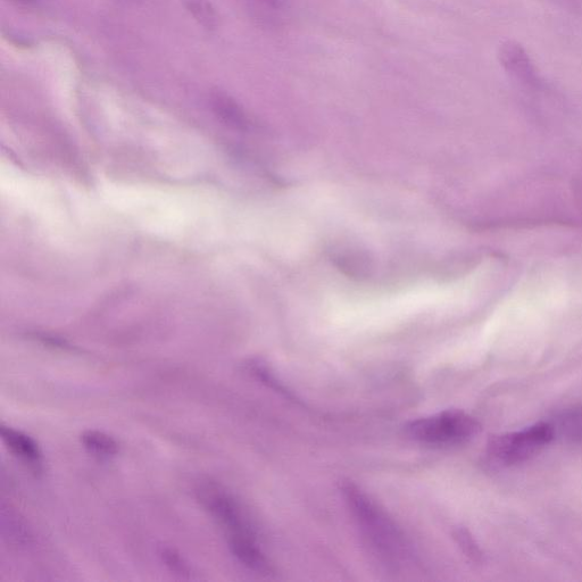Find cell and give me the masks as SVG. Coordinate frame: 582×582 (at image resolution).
<instances>
[{
  "mask_svg": "<svg viewBox=\"0 0 582 582\" xmlns=\"http://www.w3.org/2000/svg\"><path fill=\"white\" fill-rule=\"evenodd\" d=\"M342 490L349 509H352L374 547L388 559L401 557L406 552V546L401 531L393 521L353 482H344Z\"/></svg>",
  "mask_w": 582,
  "mask_h": 582,
  "instance_id": "obj_1",
  "label": "cell"
},
{
  "mask_svg": "<svg viewBox=\"0 0 582 582\" xmlns=\"http://www.w3.org/2000/svg\"><path fill=\"white\" fill-rule=\"evenodd\" d=\"M481 430L480 423L471 415L448 410L412 421L407 432L415 440L429 445H459L475 438Z\"/></svg>",
  "mask_w": 582,
  "mask_h": 582,
  "instance_id": "obj_2",
  "label": "cell"
},
{
  "mask_svg": "<svg viewBox=\"0 0 582 582\" xmlns=\"http://www.w3.org/2000/svg\"><path fill=\"white\" fill-rule=\"evenodd\" d=\"M554 435L552 424L539 422L520 432L490 438L488 454L496 462L506 465L525 462L550 444Z\"/></svg>",
  "mask_w": 582,
  "mask_h": 582,
  "instance_id": "obj_3",
  "label": "cell"
},
{
  "mask_svg": "<svg viewBox=\"0 0 582 582\" xmlns=\"http://www.w3.org/2000/svg\"><path fill=\"white\" fill-rule=\"evenodd\" d=\"M197 494L205 509L229 530L231 536L253 537L243 511L227 492L216 485L207 484L201 486Z\"/></svg>",
  "mask_w": 582,
  "mask_h": 582,
  "instance_id": "obj_4",
  "label": "cell"
},
{
  "mask_svg": "<svg viewBox=\"0 0 582 582\" xmlns=\"http://www.w3.org/2000/svg\"><path fill=\"white\" fill-rule=\"evenodd\" d=\"M498 60L512 78L527 87L540 85L539 73L526 49L517 41L507 40L498 48Z\"/></svg>",
  "mask_w": 582,
  "mask_h": 582,
  "instance_id": "obj_5",
  "label": "cell"
},
{
  "mask_svg": "<svg viewBox=\"0 0 582 582\" xmlns=\"http://www.w3.org/2000/svg\"><path fill=\"white\" fill-rule=\"evenodd\" d=\"M0 435L10 452L20 461L27 464L30 470L36 473L43 471V453L40 447L30 436L11 427H0Z\"/></svg>",
  "mask_w": 582,
  "mask_h": 582,
  "instance_id": "obj_6",
  "label": "cell"
},
{
  "mask_svg": "<svg viewBox=\"0 0 582 582\" xmlns=\"http://www.w3.org/2000/svg\"><path fill=\"white\" fill-rule=\"evenodd\" d=\"M334 262L340 270L352 278H365L370 276L373 263L368 253L359 248L345 247L335 252Z\"/></svg>",
  "mask_w": 582,
  "mask_h": 582,
  "instance_id": "obj_7",
  "label": "cell"
},
{
  "mask_svg": "<svg viewBox=\"0 0 582 582\" xmlns=\"http://www.w3.org/2000/svg\"><path fill=\"white\" fill-rule=\"evenodd\" d=\"M229 545L232 554L245 567L262 573L270 571L269 562L260 551V548L255 545L253 537L231 536Z\"/></svg>",
  "mask_w": 582,
  "mask_h": 582,
  "instance_id": "obj_8",
  "label": "cell"
},
{
  "mask_svg": "<svg viewBox=\"0 0 582 582\" xmlns=\"http://www.w3.org/2000/svg\"><path fill=\"white\" fill-rule=\"evenodd\" d=\"M80 439L83 447L91 455L101 457V459H110V457L118 455L120 451L119 443L113 437L102 431H85Z\"/></svg>",
  "mask_w": 582,
  "mask_h": 582,
  "instance_id": "obj_9",
  "label": "cell"
},
{
  "mask_svg": "<svg viewBox=\"0 0 582 582\" xmlns=\"http://www.w3.org/2000/svg\"><path fill=\"white\" fill-rule=\"evenodd\" d=\"M212 103L215 112L218 113L222 119L231 124H235L237 127L246 126V116L240 106L235 102V99L218 91V93H215L212 96Z\"/></svg>",
  "mask_w": 582,
  "mask_h": 582,
  "instance_id": "obj_10",
  "label": "cell"
},
{
  "mask_svg": "<svg viewBox=\"0 0 582 582\" xmlns=\"http://www.w3.org/2000/svg\"><path fill=\"white\" fill-rule=\"evenodd\" d=\"M187 11L207 30L218 27V14L210 0H184Z\"/></svg>",
  "mask_w": 582,
  "mask_h": 582,
  "instance_id": "obj_11",
  "label": "cell"
},
{
  "mask_svg": "<svg viewBox=\"0 0 582 582\" xmlns=\"http://www.w3.org/2000/svg\"><path fill=\"white\" fill-rule=\"evenodd\" d=\"M160 555L166 567H168L173 573H176V575L181 577H191V572L193 571H191V568L184 557H182L176 550H173V548L170 547H163Z\"/></svg>",
  "mask_w": 582,
  "mask_h": 582,
  "instance_id": "obj_12",
  "label": "cell"
},
{
  "mask_svg": "<svg viewBox=\"0 0 582 582\" xmlns=\"http://www.w3.org/2000/svg\"><path fill=\"white\" fill-rule=\"evenodd\" d=\"M454 538L456 539L457 544L462 548L464 554L470 557L472 561L480 563L484 560V555H482L476 540L473 539L467 529H456L454 532Z\"/></svg>",
  "mask_w": 582,
  "mask_h": 582,
  "instance_id": "obj_13",
  "label": "cell"
},
{
  "mask_svg": "<svg viewBox=\"0 0 582 582\" xmlns=\"http://www.w3.org/2000/svg\"><path fill=\"white\" fill-rule=\"evenodd\" d=\"M261 2L272 7H279L282 3H284V0H261Z\"/></svg>",
  "mask_w": 582,
  "mask_h": 582,
  "instance_id": "obj_14",
  "label": "cell"
},
{
  "mask_svg": "<svg viewBox=\"0 0 582 582\" xmlns=\"http://www.w3.org/2000/svg\"><path fill=\"white\" fill-rule=\"evenodd\" d=\"M18 2H21V3H26V4H28V3H33V2H36V0H18Z\"/></svg>",
  "mask_w": 582,
  "mask_h": 582,
  "instance_id": "obj_15",
  "label": "cell"
}]
</instances>
